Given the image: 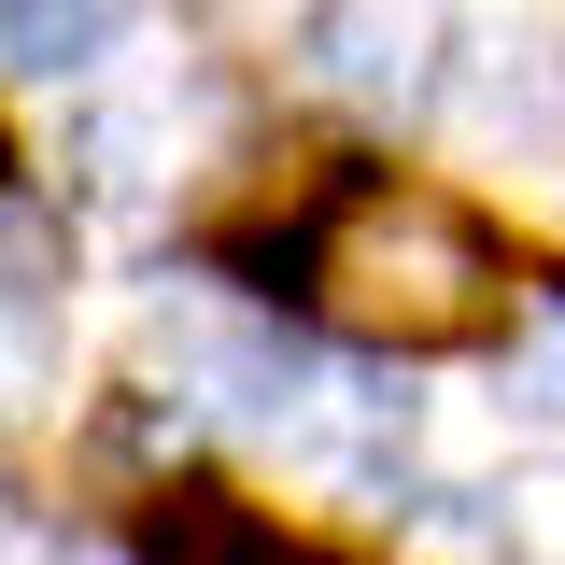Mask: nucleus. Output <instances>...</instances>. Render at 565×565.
Masks as SVG:
<instances>
[{"instance_id": "nucleus-9", "label": "nucleus", "mask_w": 565, "mask_h": 565, "mask_svg": "<svg viewBox=\"0 0 565 565\" xmlns=\"http://www.w3.org/2000/svg\"><path fill=\"white\" fill-rule=\"evenodd\" d=\"M0 170H14V156H0Z\"/></svg>"}, {"instance_id": "nucleus-2", "label": "nucleus", "mask_w": 565, "mask_h": 565, "mask_svg": "<svg viewBox=\"0 0 565 565\" xmlns=\"http://www.w3.org/2000/svg\"><path fill=\"white\" fill-rule=\"evenodd\" d=\"M156 367H170L184 396H212V411H241V424H297V396H311L297 340H282L269 311L212 297V282H170V297H156Z\"/></svg>"}, {"instance_id": "nucleus-5", "label": "nucleus", "mask_w": 565, "mask_h": 565, "mask_svg": "<svg viewBox=\"0 0 565 565\" xmlns=\"http://www.w3.org/2000/svg\"><path fill=\"white\" fill-rule=\"evenodd\" d=\"M184 114H199V99H114V114H85L71 170H85L99 199H141V184H170V156H184Z\"/></svg>"}, {"instance_id": "nucleus-1", "label": "nucleus", "mask_w": 565, "mask_h": 565, "mask_svg": "<svg viewBox=\"0 0 565 565\" xmlns=\"http://www.w3.org/2000/svg\"><path fill=\"white\" fill-rule=\"evenodd\" d=\"M297 282L340 311L353 340H396V353L494 340V311H509V255H494V226H481V212H452L438 184H340L326 226L297 241Z\"/></svg>"}, {"instance_id": "nucleus-3", "label": "nucleus", "mask_w": 565, "mask_h": 565, "mask_svg": "<svg viewBox=\"0 0 565 565\" xmlns=\"http://www.w3.org/2000/svg\"><path fill=\"white\" fill-rule=\"evenodd\" d=\"M311 85L353 114H424L438 99V14L424 0H311Z\"/></svg>"}, {"instance_id": "nucleus-7", "label": "nucleus", "mask_w": 565, "mask_h": 565, "mask_svg": "<svg viewBox=\"0 0 565 565\" xmlns=\"http://www.w3.org/2000/svg\"><path fill=\"white\" fill-rule=\"evenodd\" d=\"M43 396H57V311L0 282V424H29Z\"/></svg>"}, {"instance_id": "nucleus-4", "label": "nucleus", "mask_w": 565, "mask_h": 565, "mask_svg": "<svg viewBox=\"0 0 565 565\" xmlns=\"http://www.w3.org/2000/svg\"><path fill=\"white\" fill-rule=\"evenodd\" d=\"M452 99L494 141H565V29H494V43H467Z\"/></svg>"}, {"instance_id": "nucleus-6", "label": "nucleus", "mask_w": 565, "mask_h": 565, "mask_svg": "<svg viewBox=\"0 0 565 565\" xmlns=\"http://www.w3.org/2000/svg\"><path fill=\"white\" fill-rule=\"evenodd\" d=\"M114 43H128V0H0V57L43 71V85L57 71H99Z\"/></svg>"}, {"instance_id": "nucleus-8", "label": "nucleus", "mask_w": 565, "mask_h": 565, "mask_svg": "<svg viewBox=\"0 0 565 565\" xmlns=\"http://www.w3.org/2000/svg\"><path fill=\"white\" fill-rule=\"evenodd\" d=\"M523 396H537V411H565V297L537 311V340H523Z\"/></svg>"}]
</instances>
